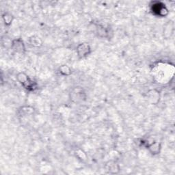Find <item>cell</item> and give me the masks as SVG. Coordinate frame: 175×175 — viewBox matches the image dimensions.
I'll list each match as a JSON object with an SVG mask.
<instances>
[{
	"mask_svg": "<svg viewBox=\"0 0 175 175\" xmlns=\"http://www.w3.org/2000/svg\"><path fill=\"white\" fill-rule=\"evenodd\" d=\"M17 80L22 86L29 91H34L37 88V84L29 76L24 73H19L17 75Z\"/></svg>",
	"mask_w": 175,
	"mask_h": 175,
	"instance_id": "obj_1",
	"label": "cell"
},
{
	"mask_svg": "<svg viewBox=\"0 0 175 175\" xmlns=\"http://www.w3.org/2000/svg\"><path fill=\"white\" fill-rule=\"evenodd\" d=\"M152 5H151V10L155 15L164 17L168 14V9L165 7L164 4L159 2H152Z\"/></svg>",
	"mask_w": 175,
	"mask_h": 175,
	"instance_id": "obj_2",
	"label": "cell"
},
{
	"mask_svg": "<svg viewBox=\"0 0 175 175\" xmlns=\"http://www.w3.org/2000/svg\"><path fill=\"white\" fill-rule=\"evenodd\" d=\"M91 53V47L86 43L79 44L77 47V56L80 58H84Z\"/></svg>",
	"mask_w": 175,
	"mask_h": 175,
	"instance_id": "obj_3",
	"label": "cell"
},
{
	"mask_svg": "<svg viewBox=\"0 0 175 175\" xmlns=\"http://www.w3.org/2000/svg\"><path fill=\"white\" fill-rule=\"evenodd\" d=\"M12 49H13L15 52L23 53L25 51V47L23 41L21 39H17L12 40L11 44Z\"/></svg>",
	"mask_w": 175,
	"mask_h": 175,
	"instance_id": "obj_4",
	"label": "cell"
},
{
	"mask_svg": "<svg viewBox=\"0 0 175 175\" xmlns=\"http://www.w3.org/2000/svg\"><path fill=\"white\" fill-rule=\"evenodd\" d=\"M106 170L108 171V173L112 174H116L119 171V166L115 162H109L106 165Z\"/></svg>",
	"mask_w": 175,
	"mask_h": 175,
	"instance_id": "obj_5",
	"label": "cell"
},
{
	"mask_svg": "<svg viewBox=\"0 0 175 175\" xmlns=\"http://www.w3.org/2000/svg\"><path fill=\"white\" fill-rule=\"evenodd\" d=\"M3 21L4 22V24L6 26H9L10 25L12 21L14 19V17L10 12H5L4 14L2 15Z\"/></svg>",
	"mask_w": 175,
	"mask_h": 175,
	"instance_id": "obj_6",
	"label": "cell"
},
{
	"mask_svg": "<svg viewBox=\"0 0 175 175\" xmlns=\"http://www.w3.org/2000/svg\"><path fill=\"white\" fill-rule=\"evenodd\" d=\"M148 148L152 154L155 155V154H158L159 152H160L161 146L158 142H152V144L148 145Z\"/></svg>",
	"mask_w": 175,
	"mask_h": 175,
	"instance_id": "obj_7",
	"label": "cell"
},
{
	"mask_svg": "<svg viewBox=\"0 0 175 175\" xmlns=\"http://www.w3.org/2000/svg\"><path fill=\"white\" fill-rule=\"evenodd\" d=\"M30 43L32 46L34 47H40L42 45V40H40V39L39 37L34 36H31L30 39Z\"/></svg>",
	"mask_w": 175,
	"mask_h": 175,
	"instance_id": "obj_8",
	"label": "cell"
},
{
	"mask_svg": "<svg viewBox=\"0 0 175 175\" xmlns=\"http://www.w3.org/2000/svg\"><path fill=\"white\" fill-rule=\"evenodd\" d=\"M60 73L62 75L69 76L71 74V69L67 65H62L60 67Z\"/></svg>",
	"mask_w": 175,
	"mask_h": 175,
	"instance_id": "obj_9",
	"label": "cell"
},
{
	"mask_svg": "<svg viewBox=\"0 0 175 175\" xmlns=\"http://www.w3.org/2000/svg\"><path fill=\"white\" fill-rule=\"evenodd\" d=\"M148 95H149V99L152 100V98H153L154 104L157 103L159 101V99H160V94H159L158 92H157L155 90H151L150 93H148Z\"/></svg>",
	"mask_w": 175,
	"mask_h": 175,
	"instance_id": "obj_10",
	"label": "cell"
}]
</instances>
